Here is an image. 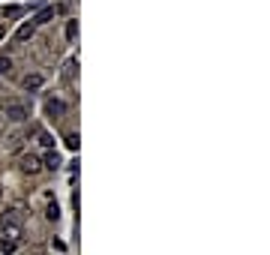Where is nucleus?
<instances>
[{"mask_svg": "<svg viewBox=\"0 0 270 255\" xmlns=\"http://www.w3.org/2000/svg\"><path fill=\"white\" fill-rule=\"evenodd\" d=\"M3 114H6V120L21 123V120H27V108H24L21 102H9V105L3 108Z\"/></svg>", "mask_w": 270, "mask_h": 255, "instance_id": "nucleus-1", "label": "nucleus"}, {"mask_svg": "<svg viewBox=\"0 0 270 255\" xmlns=\"http://www.w3.org/2000/svg\"><path fill=\"white\" fill-rule=\"evenodd\" d=\"M3 240L18 243V240H21V225H18V222H3Z\"/></svg>", "mask_w": 270, "mask_h": 255, "instance_id": "nucleus-2", "label": "nucleus"}, {"mask_svg": "<svg viewBox=\"0 0 270 255\" xmlns=\"http://www.w3.org/2000/svg\"><path fill=\"white\" fill-rule=\"evenodd\" d=\"M33 30H36V24L33 21H27V24H21L18 30H15V42L21 45V42H27L30 39V36H33Z\"/></svg>", "mask_w": 270, "mask_h": 255, "instance_id": "nucleus-3", "label": "nucleus"}, {"mask_svg": "<svg viewBox=\"0 0 270 255\" xmlns=\"http://www.w3.org/2000/svg\"><path fill=\"white\" fill-rule=\"evenodd\" d=\"M39 168H42V162L36 159V156H24L21 159V171L24 174H39Z\"/></svg>", "mask_w": 270, "mask_h": 255, "instance_id": "nucleus-4", "label": "nucleus"}, {"mask_svg": "<svg viewBox=\"0 0 270 255\" xmlns=\"http://www.w3.org/2000/svg\"><path fill=\"white\" fill-rule=\"evenodd\" d=\"M21 84H24V90H39L42 87V75H27Z\"/></svg>", "mask_w": 270, "mask_h": 255, "instance_id": "nucleus-5", "label": "nucleus"}, {"mask_svg": "<svg viewBox=\"0 0 270 255\" xmlns=\"http://www.w3.org/2000/svg\"><path fill=\"white\" fill-rule=\"evenodd\" d=\"M45 108H48V114H66V105H63L60 99H48Z\"/></svg>", "mask_w": 270, "mask_h": 255, "instance_id": "nucleus-6", "label": "nucleus"}, {"mask_svg": "<svg viewBox=\"0 0 270 255\" xmlns=\"http://www.w3.org/2000/svg\"><path fill=\"white\" fill-rule=\"evenodd\" d=\"M48 18H54V9H42L39 15H36V18H33V24H45Z\"/></svg>", "mask_w": 270, "mask_h": 255, "instance_id": "nucleus-7", "label": "nucleus"}, {"mask_svg": "<svg viewBox=\"0 0 270 255\" xmlns=\"http://www.w3.org/2000/svg\"><path fill=\"white\" fill-rule=\"evenodd\" d=\"M45 168H51V171L60 168V156H57V153H48V156H45Z\"/></svg>", "mask_w": 270, "mask_h": 255, "instance_id": "nucleus-8", "label": "nucleus"}, {"mask_svg": "<svg viewBox=\"0 0 270 255\" xmlns=\"http://www.w3.org/2000/svg\"><path fill=\"white\" fill-rule=\"evenodd\" d=\"M15 249H18V243H12V240H0V252H3V255L15 252Z\"/></svg>", "mask_w": 270, "mask_h": 255, "instance_id": "nucleus-9", "label": "nucleus"}, {"mask_svg": "<svg viewBox=\"0 0 270 255\" xmlns=\"http://www.w3.org/2000/svg\"><path fill=\"white\" fill-rule=\"evenodd\" d=\"M3 222H18V225H21V210H9V213L3 216Z\"/></svg>", "mask_w": 270, "mask_h": 255, "instance_id": "nucleus-10", "label": "nucleus"}, {"mask_svg": "<svg viewBox=\"0 0 270 255\" xmlns=\"http://www.w3.org/2000/svg\"><path fill=\"white\" fill-rule=\"evenodd\" d=\"M45 216H48L51 222H57V219H60V210H57V204H48V213H45Z\"/></svg>", "mask_w": 270, "mask_h": 255, "instance_id": "nucleus-11", "label": "nucleus"}, {"mask_svg": "<svg viewBox=\"0 0 270 255\" xmlns=\"http://www.w3.org/2000/svg\"><path fill=\"white\" fill-rule=\"evenodd\" d=\"M66 147H69V150L78 147V135H66Z\"/></svg>", "mask_w": 270, "mask_h": 255, "instance_id": "nucleus-12", "label": "nucleus"}, {"mask_svg": "<svg viewBox=\"0 0 270 255\" xmlns=\"http://www.w3.org/2000/svg\"><path fill=\"white\" fill-rule=\"evenodd\" d=\"M12 69V60L9 57H0V72H9Z\"/></svg>", "mask_w": 270, "mask_h": 255, "instance_id": "nucleus-13", "label": "nucleus"}, {"mask_svg": "<svg viewBox=\"0 0 270 255\" xmlns=\"http://www.w3.org/2000/svg\"><path fill=\"white\" fill-rule=\"evenodd\" d=\"M75 30H78V24H75V21H69V24H66V36H69V39L75 36Z\"/></svg>", "mask_w": 270, "mask_h": 255, "instance_id": "nucleus-14", "label": "nucleus"}, {"mask_svg": "<svg viewBox=\"0 0 270 255\" xmlns=\"http://www.w3.org/2000/svg\"><path fill=\"white\" fill-rule=\"evenodd\" d=\"M6 15H18L15 6H6V9H0V18H6Z\"/></svg>", "mask_w": 270, "mask_h": 255, "instance_id": "nucleus-15", "label": "nucleus"}, {"mask_svg": "<svg viewBox=\"0 0 270 255\" xmlns=\"http://www.w3.org/2000/svg\"><path fill=\"white\" fill-rule=\"evenodd\" d=\"M3 36H6V27H3V24H0V39H3Z\"/></svg>", "mask_w": 270, "mask_h": 255, "instance_id": "nucleus-16", "label": "nucleus"}, {"mask_svg": "<svg viewBox=\"0 0 270 255\" xmlns=\"http://www.w3.org/2000/svg\"><path fill=\"white\" fill-rule=\"evenodd\" d=\"M0 201H3V186H0Z\"/></svg>", "mask_w": 270, "mask_h": 255, "instance_id": "nucleus-17", "label": "nucleus"}]
</instances>
